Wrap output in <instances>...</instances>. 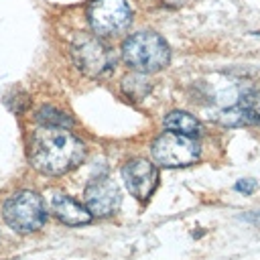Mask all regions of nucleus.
<instances>
[{
  "label": "nucleus",
  "mask_w": 260,
  "mask_h": 260,
  "mask_svg": "<svg viewBox=\"0 0 260 260\" xmlns=\"http://www.w3.org/2000/svg\"><path fill=\"white\" fill-rule=\"evenodd\" d=\"M85 156V144L67 128L41 126L28 142V160L43 175H65Z\"/></svg>",
  "instance_id": "nucleus-1"
},
{
  "label": "nucleus",
  "mask_w": 260,
  "mask_h": 260,
  "mask_svg": "<svg viewBox=\"0 0 260 260\" xmlns=\"http://www.w3.org/2000/svg\"><path fill=\"white\" fill-rule=\"evenodd\" d=\"M122 59L138 73H154L169 65L171 49L160 35L152 30H140L124 41Z\"/></svg>",
  "instance_id": "nucleus-2"
},
{
  "label": "nucleus",
  "mask_w": 260,
  "mask_h": 260,
  "mask_svg": "<svg viewBox=\"0 0 260 260\" xmlns=\"http://www.w3.org/2000/svg\"><path fill=\"white\" fill-rule=\"evenodd\" d=\"M2 215H4V221L14 232H20V234L37 232L47 221L45 203L41 195H37L35 191H18L10 195L4 201Z\"/></svg>",
  "instance_id": "nucleus-3"
},
{
  "label": "nucleus",
  "mask_w": 260,
  "mask_h": 260,
  "mask_svg": "<svg viewBox=\"0 0 260 260\" xmlns=\"http://www.w3.org/2000/svg\"><path fill=\"white\" fill-rule=\"evenodd\" d=\"M71 57H73L75 67L89 77L108 75L116 67L114 51L106 43H102L98 37H89V35H81L73 41Z\"/></svg>",
  "instance_id": "nucleus-4"
},
{
  "label": "nucleus",
  "mask_w": 260,
  "mask_h": 260,
  "mask_svg": "<svg viewBox=\"0 0 260 260\" xmlns=\"http://www.w3.org/2000/svg\"><path fill=\"white\" fill-rule=\"evenodd\" d=\"M87 20L95 37H114L130 26L132 8L126 0H91Z\"/></svg>",
  "instance_id": "nucleus-5"
},
{
  "label": "nucleus",
  "mask_w": 260,
  "mask_h": 260,
  "mask_svg": "<svg viewBox=\"0 0 260 260\" xmlns=\"http://www.w3.org/2000/svg\"><path fill=\"white\" fill-rule=\"evenodd\" d=\"M150 150L154 160L162 167H187L199 158V144L191 136L169 130L154 138Z\"/></svg>",
  "instance_id": "nucleus-6"
},
{
  "label": "nucleus",
  "mask_w": 260,
  "mask_h": 260,
  "mask_svg": "<svg viewBox=\"0 0 260 260\" xmlns=\"http://www.w3.org/2000/svg\"><path fill=\"white\" fill-rule=\"evenodd\" d=\"M122 179L136 199L146 201L158 185V171L146 158H134L122 167Z\"/></svg>",
  "instance_id": "nucleus-7"
},
{
  "label": "nucleus",
  "mask_w": 260,
  "mask_h": 260,
  "mask_svg": "<svg viewBox=\"0 0 260 260\" xmlns=\"http://www.w3.org/2000/svg\"><path fill=\"white\" fill-rule=\"evenodd\" d=\"M83 199H85L87 211L91 215H98V217L112 215L120 207V191H118V185L112 179H108V177L93 179L85 187Z\"/></svg>",
  "instance_id": "nucleus-8"
},
{
  "label": "nucleus",
  "mask_w": 260,
  "mask_h": 260,
  "mask_svg": "<svg viewBox=\"0 0 260 260\" xmlns=\"http://www.w3.org/2000/svg\"><path fill=\"white\" fill-rule=\"evenodd\" d=\"M225 124H252L260 126V89H252L240 95L238 104L223 112Z\"/></svg>",
  "instance_id": "nucleus-9"
},
{
  "label": "nucleus",
  "mask_w": 260,
  "mask_h": 260,
  "mask_svg": "<svg viewBox=\"0 0 260 260\" xmlns=\"http://www.w3.org/2000/svg\"><path fill=\"white\" fill-rule=\"evenodd\" d=\"M51 211L65 225H85L93 217L85 207H81L77 201H73L71 197H67L63 193H55L53 195V199H51Z\"/></svg>",
  "instance_id": "nucleus-10"
},
{
  "label": "nucleus",
  "mask_w": 260,
  "mask_h": 260,
  "mask_svg": "<svg viewBox=\"0 0 260 260\" xmlns=\"http://www.w3.org/2000/svg\"><path fill=\"white\" fill-rule=\"evenodd\" d=\"M165 128L169 132H177V134H185V136H195L201 132V124L197 118H193L191 114L183 112V110H175L171 114H167L165 118Z\"/></svg>",
  "instance_id": "nucleus-11"
},
{
  "label": "nucleus",
  "mask_w": 260,
  "mask_h": 260,
  "mask_svg": "<svg viewBox=\"0 0 260 260\" xmlns=\"http://www.w3.org/2000/svg\"><path fill=\"white\" fill-rule=\"evenodd\" d=\"M37 120L43 124V126H53V128H71L73 126V120L69 114L53 108V106H43L39 112H37Z\"/></svg>",
  "instance_id": "nucleus-12"
},
{
  "label": "nucleus",
  "mask_w": 260,
  "mask_h": 260,
  "mask_svg": "<svg viewBox=\"0 0 260 260\" xmlns=\"http://www.w3.org/2000/svg\"><path fill=\"white\" fill-rule=\"evenodd\" d=\"M144 75H146V73H136V75L124 77V81H122V91H124L128 98H132V100H142V98H146L148 91H150V83H148V79H146Z\"/></svg>",
  "instance_id": "nucleus-13"
},
{
  "label": "nucleus",
  "mask_w": 260,
  "mask_h": 260,
  "mask_svg": "<svg viewBox=\"0 0 260 260\" xmlns=\"http://www.w3.org/2000/svg\"><path fill=\"white\" fill-rule=\"evenodd\" d=\"M256 181L254 179H240L238 183H236V191H240V193H244V195H250V193H254L256 191Z\"/></svg>",
  "instance_id": "nucleus-14"
},
{
  "label": "nucleus",
  "mask_w": 260,
  "mask_h": 260,
  "mask_svg": "<svg viewBox=\"0 0 260 260\" xmlns=\"http://www.w3.org/2000/svg\"><path fill=\"white\" fill-rule=\"evenodd\" d=\"M246 219H248V221H252V223H256V225H260V211H254V213L246 215Z\"/></svg>",
  "instance_id": "nucleus-15"
}]
</instances>
